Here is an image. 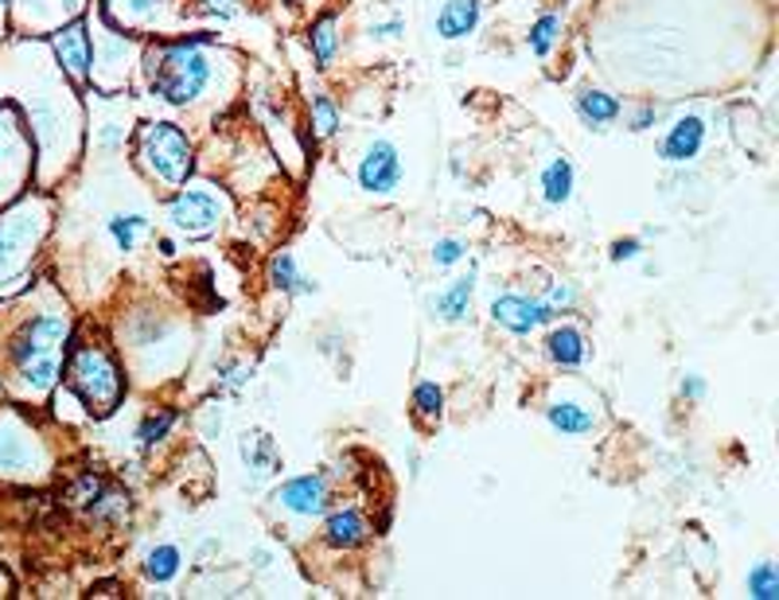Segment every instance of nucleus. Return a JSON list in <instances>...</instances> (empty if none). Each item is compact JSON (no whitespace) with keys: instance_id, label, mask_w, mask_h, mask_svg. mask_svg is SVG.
<instances>
[{"instance_id":"ddd939ff","label":"nucleus","mask_w":779,"mask_h":600,"mask_svg":"<svg viewBox=\"0 0 779 600\" xmlns=\"http://www.w3.org/2000/svg\"><path fill=\"white\" fill-rule=\"evenodd\" d=\"M0 472L9 476L32 472V441L17 425H0Z\"/></svg>"},{"instance_id":"393cba45","label":"nucleus","mask_w":779,"mask_h":600,"mask_svg":"<svg viewBox=\"0 0 779 600\" xmlns=\"http://www.w3.org/2000/svg\"><path fill=\"white\" fill-rule=\"evenodd\" d=\"M145 214H114V219H109V234H114V242L122 250H133L137 246V239L140 234H145Z\"/></svg>"},{"instance_id":"a878e982","label":"nucleus","mask_w":779,"mask_h":600,"mask_svg":"<svg viewBox=\"0 0 779 600\" xmlns=\"http://www.w3.org/2000/svg\"><path fill=\"white\" fill-rule=\"evenodd\" d=\"M413 406H418V413L425 421H436V418H441V410H444L441 387H436V382H421V387L413 390Z\"/></svg>"},{"instance_id":"2f4dec72","label":"nucleus","mask_w":779,"mask_h":600,"mask_svg":"<svg viewBox=\"0 0 779 600\" xmlns=\"http://www.w3.org/2000/svg\"><path fill=\"white\" fill-rule=\"evenodd\" d=\"M640 239H620L612 246V262H632V257H640Z\"/></svg>"},{"instance_id":"6e6552de","label":"nucleus","mask_w":779,"mask_h":600,"mask_svg":"<svg viewBox=\"0 0 779 600\" xmlns=\"http://www.w3.org/2000/svg\"><path fill=\"white\" fill-rule=\"evenodd\" d=\"M492 316L503 324L507 331H515V336H530L534 328H541V324L550 320V308L541 305V301H526V296H495L492 301Z\"/></svg>"},{"instance_id":"f3484780","label":"nucleus","mask_w":779,"mask_h":600,"mask_svg":"<svg viewBox=\"0 0 779 600\" xmlns=\"http://www.w3.org/2000/svg\"><path fill=\"white\" fill-rule=\"evenodd\" d=\"M541 196H546V203H569V196H573V165H569L566 157L550 160L546 165V172H541Z\"/></svg>"},{"instance_id":"c9c22d12","label":"nucleus","mask_w":779,"mask_h":600,"mask_svg":"<svg viewBox=\"0 0 779 600\" xmlns=\"http://www.w3.org/2000/svg\"><path fill=\"white\" fill-rule=\"evenodd\" d=\"M203 4H207V9H214V12H227L234 0H203Z\"/></svg>"},{"instance_id":"e433bc0d","label":"nucleus","mask_w":779,"mask_h":600,"mask_svg":"<svg viewBox=\"0 0 779 600\" xmlns=\"http://www.w3.org/2000/svg\"><path fill=\"white\" fill-rule=\"evenodd\" d=\"M0 17H4V0H0Z\"/></svg>"},{"instance_id":"5701e85b","label":"nucleus","mask_w":779,"mask_h":600,"mask_svg":"<svg viewBox=\"0 0 779 600\" xmlns=\"http://www.w3.org/2000/svg\"><path fill=\"white\" fill-rule=\"evenodd\" d=\"M270 277H273V285L277 288H285V293H308V277H301L296 273V262H293V254H277L270 262Z\"/></svg>"},{"instance_id":"bb28decb","label":"nucleus","mask_w":779,"mask_h":600,"mask_svg":"<svg viewBox=\"0 0 779 600\" xmlns=\"http://www.w3.org/2000/svg\"><path fill=\"white\" fill-rule=\"evenodd\" d=\"M558 28H561V17H541L538 24L530 28V51L534 55H550L554 40H558Z\"/></svg>"},{"instance_id":"20e7f679","label":"nucleus","mask_w":779,"mask_h":600,"mask_svg":"<svg viewBox=\"0 0 779 600\" xmlns=\"http://www.w3.org/2000/svg\"><path fill=\"white\" fill-rule=\"evenodd\" d=\"M137 145H140V160H145V168L156 176V180H165L168 188H180V183L191 176V145L176 125H168V122L145 125Z\"/></svg>"},{"instance_id":"72a5a7b5","label":"nucleus","mask_w":779,"mask_h":600,"mask_svg":"<svg viewBox=\"0 0 779 600\" xmlns=\"http://www.w3.org/2000/svg\"><path fill=\"white\" fill-rule=\"evenodd\" d=\"M9 152H12V133L4 129L0 133V176H4V168H9Z\"/></svg>"},{"instance_id":"dca6fc26","label":"nucleus","mask_w":779,"mask_h":600,"mask_svg":"<svg viewBox=\"0 0 779 600\" xmlns=\"http://www.w3.org/2000/svg\"><path fill=\"white\" fill-rule=\"evenodd\" d=\"M546 351H550V359L561 362V367H581L585 355H589V344H585V336L577 328H558L546 339Z\"/></svg>"},{"instance_id":"f257e3e1","label":"nucleus","mask_w":779,"mask_h":600,"mask_svg":"<svg viewBox=\"0 0 779 600\" xmlns=\"http://www.w3.org/2000/svg\"><path fill=\"white\" fill-rule=\"evenodd\" d=\"M203 35L199 40H180V43H165V48H152L145 59V74L148 86H152L156 98H165L168 106H188V102L199 98V91L211 78V63L199 51Z\"/></svg>"},{"instance_id":"c756f323","label":"nucleus","mask_w":779,"mask_h":600,"mask_svg":"<svg viewBox=\"0 0 779 600\" xmlns=\"http://www.w3.org/2000/svg\"><path fill=\"white\" fill-rule=\"evenodd\" d=\"M433 257H436V265L460 262V257H464V242H460V239H441V242L433 246Z\"/></svg>"},{"instance_id":"7ed1b4c3","label":"nucleus","mask_w":779,"mask_h":600,"mask_svg":"<svg viewBox=\"0 0 779 600\" xmlns=\"http://www.w3.org/2000/svg\"><path fill=\"white\" fill-rule=\"evenodd\" d=\"M66 375H71V390L83 398L94 418H106V413L117 410L122 390H125L122 370L114 367V359H109L102 347H78V351L71 355Z\"/></svg>"},{"instance_id":"cd10ccee","label":"nucleus","mask_w":779,"mask_h":600,"mask_svg":"<svg viewBox=\"0 0 779 600\" xmlns=\"http://www.w3.org/2000/svg\"><path fill=\"white\" fill-rule=\"evenodd\" d=\"M176 425V413L172 410H160V413H152V418L140 425V444H156V441H165L168 436V429Z\"/></svg>"},{"instance_id":"f704fd0d","label":"nucleus","mask_w":779,"mask_h":600,"mask_svg":"<svg viewBox=\"0 0 779 600\" xmlns=\"http://www.w3.org/2000/svg\"><path fill=\"white\" fill-rule=\"evenodd\" d=\"M651 122H655V109H640V114H635V125H632V129H648Z\"/></svg>"},{"instance_id":"1a4fd4ad","label":"nucleus","mask_w":779,"mask_h":600,"mask_svg":"<svg viewBox=\"0 0 779 600\" xmlns=\"http://www.w3.org/2000/svg\"><path fill=\"white\" fill-rule=\"evenodd\" d=\"M281 507H288L293 515H320L328 507V480L316 472V476H296L288 480L277 492Z\"/></svg>"},{"instance_id":"4c0bfd02","label":"nucleus","mask_w":779,"mask_h":600,"mask_svg":"<svg viewBox=\"0 0 779 600\" xmlns=\"http://www.w3.org/2000/svg\"><path fill=\"white\" fill-rule=\"evenodd\" d=\"M66 4H71V9H74V4H78V0H66Z\"/></svg>"},{"instance_id":"f8f14e48","label":"nucleus","mask_w":779,"mask_h":600,"mask_svg":"<svg viewBox=\"0 0 779 600\" xmlns=\"http://www.w3.org/2000/svg\"><path fill=\"white\" fill-rule=\"evenodd\" d=\"M367 535H370L367 518H362L355 507L336 510V515L328 518V527H324V538H328L336 550H355L359 543H367Z\"/></svg>"},{"instance_id":"39448f33","label":"nucleus","mask_w":779,"mask_h":600,"mask_svg":"<svg viewBox=\"0 0 779 600\" xmlns=\"http://www.w3.org/2000/svg\"><path fill=\"white\" fill-rule=\"evenodd\" d=\"M219 214H222L219 199L203 188L180 191V196L168 203V219H172L176 231L188 234V239H203V234H211L214 227H219Z\"/></svg>"},{"instance_id":"473e14b6","label":"nucleus","mask_w":779,"mask_h":600,"mask_svg":"<svg viewBox=\"0 0 779 600\" xmlns=\"http://www.w3.org/2000/svg\"><path fill=\"white\" fill-rule=\"evenodd\" d=\"M682 394H686L689 402H702V394H706V382H702V379H686V382H682Z\"/></svg>"},{"instance_id":"7c9ffc66","label":"nucleus","mask_w":779,"mask_h":600,"mask_svg":"<svg viewBox=\"0 0 779 600\" xmlns=\"http://www.w3.org/2000/svg\"><path fill=\"white\" fill-rule=\"evenodd\" d=\"M541 305L550 308V313H554V308H566V305H573V288H569V285H550V293L541 296Z\"/></svg>"},{"instance_id":"412c9836","label":"nucleus","mask_w":779,"mask_h":600,"mask_svg":"<svg viewBox=\"0 0 779 600\" xmlns=\"http://www.w3.org/2000/svg\"><path fill=\"white\" fill-rule=\"evenodd\" d=\"M145 573H148V581H172L176 573H180V550L176 546H156L152 554L145 558Z\"/></svg>"},{"instance_id":"4468645a","label":"nucleus","mask_w":779,"mask_h":600,"mask_svg":"<svg viewBox=\"0 0 779 600\" xmlns=\"http://www.w3.org/2000/svg\"><path fill=\"white\" fill-rule=\"evenodd\" d=\"M476 20H480V0H449L441 9V17H436V32H441V40H460V35H467L476 28Z\"/></svg>"},{"instance_id":"a211bd4d","label":"nucleus","mask_w":779,"mask_h":600,"mask_svg":"<svg viewBox=\"0 0 779 600\" xmlns=\"http://www.w3.org/2000/svg\"><path fill=\"white\" fill-rule=\"evenodd\" d=\"M546 418H550V425L558 429L561 436H585L592 429V413L573 402H554L550 410H546Z\"/></svg>"},{"instance_id":"aec40b11","label":"nucleus","mask_w":779,"mask_h":600,"mask_svg":"<svg viewBox=\"0 0 779 600\" xmlns=\"http://www.w3.org/2000/svg\"><path fill=\"white\" fill-rule=\"evenodd\" d=\"M242 456L254 469V476H270L277 469V453H273V441L265 433H246L242 436Z\"/></svg>"},{"instance_id":"b1692460","label":"nucleus","mask_w":779,"mask_h":600,"mask_svg":"<svg viewBox=\"0 0 779 600\" xmlns=\"http://www.w3.org/2000/svg\"><path fill=\"white\" fill-rule=\"evenodd\" d=\"M748 592L756 600H776L779 597V569L771 561H756L752 573H748Z\"/></svg>"},{"instance_id":"4be33fe9","label":"nucleus","mask_w":779,"mask_h":600,"mask_svg":"<svg viewBox=\"0 0 779 600\" xmlns=\"http://www.w3.org/2000/svg\"><path fill=\"white\" fill-rule=\"evenodd\" d=\"M336 48H339V35H336V20L324 17L320 24L312 28V55L320 66H331L336 63Z\"/></svg>"},{"instance_id":"6ab92c4d","label":"nucleus","mask_w":779,"mask_h":600,"mask_svg":"<svg viewBox=\"0 0 779 600\" xmlns=\"http://www.w3.org/2000/svg\"><path fill=\"white\" fill-rule=\"evenodd\" d=\"M577 109H581V117L592 125H608L620 117V102L604 91H581L577 94Z\"/></svg>"},{"instance_id":"2eb2a0df","label":"nucleus","mask_w":779,"mask_h":600,"mask_svg":"<svg viewBox=\"0 0 779 600\" xmlns=\"http://www.w3.org/2000/svg\"><path fill=\"white\" fill-rule=\"evenodd\" d=\"M472 293H476V277H472V273H467V277H456L444 293H436V316L449 324L464 320L467 305H472Z\"/></svg>"},{"instance_id":"f03ea898","label":"nucleus","mask_w":779,"mask_h":600,"mask_svg":"<svg viewBox=\"0 0 779 600\" xmlns=\"http://www.w3.org/2000/svg\"><path fill=\"white\" fill-rule=\"evenodd\" d=\"M71 336V324L66 316L43 313L35 320L24 324V331L12 344V362H17V375L32 394L55 387L59 367H63V344Z\"/></svg>"},{"instance_id":"423d86ee","label":"nucleus","mask_w":779,"mask_h":600,"mask_svg":"<svg viewBox=\"0 0 779 600\" xmlns=\"http://www.w3.org/2000/svg\"><path fill=\"white\" fill-rule=\"evenodd\" d=\"M359 183L370 196H390L402 183V157L390 140H375L359 165Z\"/></svg>"},{"instance_id":"c85d7f7f","label":"nucleus","mask_w":779,"mask_h":600,"mask_svg":"<svg viewBox=\"0 0 779 600\" xmlns=\"http://www.w3.org/2000/svg\"><path fill=\"white\" fill-rule=\"evenodd\" d=\"M312 117H316V133H320V137H331V133L339 129V114H336V106H331L328 98L312 102Z\"/></svg>"},{"instance_id":"0eeeda50","label":"nucleus","mask_w":779,"mask_h":600,"mask_svg":"<svg viewBox=\"0 0 779 600\" xmlns=\"http://www.w3.org/2000/svg\"><path fill=\"white\" fill-rule=\"evenodd\" d=\"M28 219H32V207H20L0 219V285H17L12 277H20V270H24L28 250L20 246L28 242Z\"/></svg>"},{"instance_id":"9d476101","label":"nucleus","mask_w":779,"mask_h":600,"mask_svg":"<svg viewBox=\"0 0 779 600\" xmlns=\"http://www.w3.org/2000/svg\"><path fill=\"white\" fill-rule=\"evenodd\" d=\"M55 55L59 63L66 66L71 78L86 83L91 78V40H86V28L83 24H66L55 32Z\"/></svg>"},{"instance_id":"9b49d317","label":"nucleus","mask_w":779,"mask_h":600,"mask_svg":"<svg viewBox=\"0 0 779 600\" xmlns=\"http://www.w3.org/2000/svg\"><path fill=\"white\" fill-rule=\"evenodd\" d=\"M702 140H706V122L702 117H678V122L671 125V133H666L663 140V160H671V165H682V160H694L697 152H702Z\"/></svg>"}]
</instances>
